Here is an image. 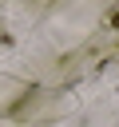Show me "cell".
Listing matches in <instances>:
<instances>
[{"label": "cell", "mask_w": 119, "mask_h": 127, "mask_svg": "<svg viewBox=\"0 0 119 127\" xmlns=\"http://www.w3.org/2000/svg\"><path fill=\"white\" fill-rule=\"evenodd\" d=\"M115 28H119V16H115Z\"/></svg>", "instance_id": "6da1fadb"}]
</instances>
